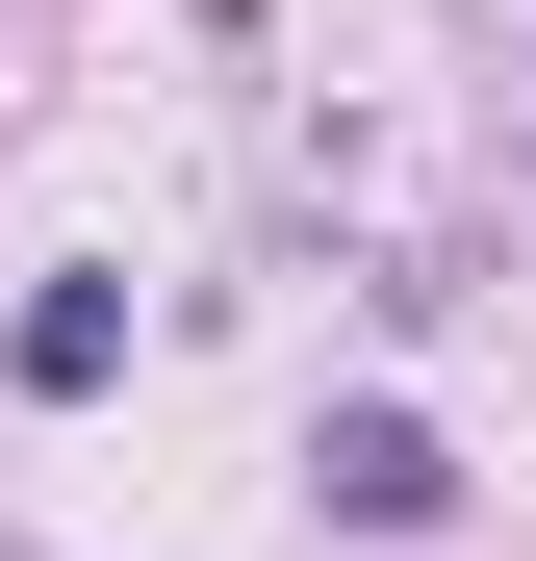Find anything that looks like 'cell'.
Segmentation results:
<instances>
[{
	"label": "cell",
	"instance_id": "obj_2",
	"mask_svg": "<svg viewBox=\"0 0 536 561\" xmlns=\"http://www.w3.org/2000/svg\"><path fill=\"white\" fill-rule=\"evenodd\" d=\"M103 357H128V307H103V280H52V307L0 332V383H26V409H77V383H103Z\"/></svg>",
	"mask_w": 536,
	"mask_h": 561
},
{
	"label": "cell",
	"instance_id": "obj_1",
	"mask_svg": "<svg viewBox=\"0 0 536 561\" xmlns=\"http://www.w3.org/2000/svg\"><path fill=\"white\" fill-rule=\"evenodd\" d=\"M307 511H357V536H434V511H460V459H434L409 409H332V434H307Z\"/></svg>",
	"mask_w": 536,
	"mask_h": 561
}]
</instances>
